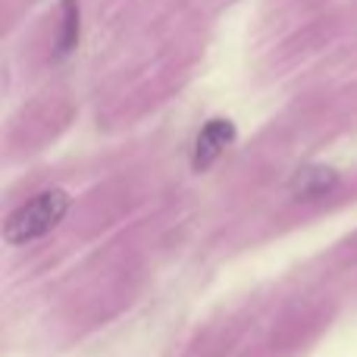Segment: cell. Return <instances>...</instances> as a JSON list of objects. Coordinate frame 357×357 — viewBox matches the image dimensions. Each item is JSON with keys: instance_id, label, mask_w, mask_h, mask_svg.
I'll use <instances>...</instances> for the list:
<instances>
[{"instance_id": "277c9868", "label": "cell", "mask_w": 357, "mask_h": 357, "mask_svg": "<svg viewBox=\"0 0 357 357\" xmlns=\"http://www.w3.org/2000/svg\"><path fill=\"white\" fill-rule=\"evenodd\" d=\"M79 0H63V19H60V35L54 44V60H66L75 47H79Z\"/></svg>"}, {"instance_id": "7a4b0ae2", "label": "cell", "mask_w": 357, "mask_h": 357, "mask_svg": "<svg viewBox=\"0 0 357 357\" xmlns=\"http://www.w3.org/2000/svg\"><path fill=\"white\" fill-rule=\"evenodd\" d=\"M235 135H238V132H235L232 119H226V116L207 119L195 138V148H191V167H195L197 173L210 169L235 144Z\"/></svg>"}, {"instance_id": "3957f363", "label": "cell", "mask_w": 357, "mask_h": 357, "mask_svg": "<svg viewBox=\"0 0 357 357\" xmlns=\"http://www.w3.org/2000/svg\"><path fill=\"white\" fill-rule=\"evenodd\" d=\"M339 185H342V176L333 167H326V163H304L289 178V195L301 204H314L335 195Z\"/></svg>"}, {"instance_id": "6da1fadb", "label": "cell", "mask_w": 357, "mask_h": 357, "mask_svg": "<svg viewBox=\"0 0 357 357\" xmlns=\"http://www.w3.org/2000/svg\"><path fill=\"white\" fill-rule=\"evenodd\" d=\"M73 197L63 188H44L25 204H19L3 222V241L10 248H22L31 241L50 235L63 220H66Z\"/></svg>"}]
</instances>
